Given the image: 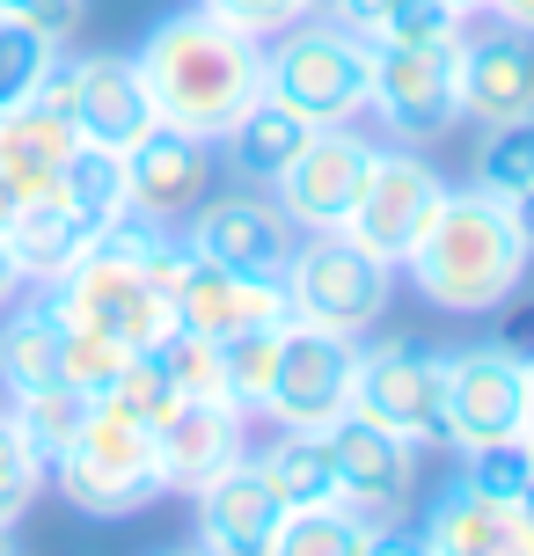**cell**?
<instances>
[{
    "mask_svg": "<svg viewBox=\"0 0 534 556\" xmlns=\"http://www.w3.org/2000/svg\"><path fill=\"white\" fill-rule=\"evenodd\" d=\"M132 66L147 81L154 125H176V132L198 139H220L264 96V37H242L234 23L205 15V8L154 23Z\"/></svg>",
    "mask_w": 534,
    "mask_h": 556,
    "instance_id": "1",
    "label": "cell"
},
{
    "mask_svg": "<svg viewBox=\"0 0 534 556\" xmlns=\"http://www.w3.org/2000/svg\"><path fill=\"white\" fill-rule=\"evenodd\" d=\"M534 235L512 198L491 191H447L418 250L403 256V271L418 278V293L447 315H491L512 301V286L527 278Z\"/></svg>",
    "mask_w": 534,
    "mask_h": 556,
    "instance_id": "2",
    "label": "cell"
},
{
    "mask_svg": "<svg viewBox=\"0 0 534 556\" xmlns=\"http://www.w3.org/2000/svg\"><path fill=\"white\" fill-rule=\"evenodd\" d=\"M66 491V505H81L96 520H125L140 505L162 498V462H154V425L132 410H117L111 395H96L81 417V432L59 446V462L44 469Z\"/></svg>",
    "mask_w": 534,
    "mask_h": 556,
    "instance_id": "3",
    "label": "cell"
},
{
    "mask_svg": "<svg viewBox=\"0 0 534 556\" xmlns=\"http://www.w3.org/2000/svg\"><path fill=\"white\" fill-rule=\"evenodd\" d=\"M264 96H279L308 125H352L373 103V45L344 23L301 15L264 52Z\"/></svg>",
    "mask_w": 534,
    "mask_h": 556,
    "instance_id": "4",
    "label": "cell"
},
{
    "mask_svg": "<svg viewBox=\"0 0 534 556\" xmlns=\"http://www.w3.org/2000/svg\"><path fill=\"white\" fill-rule=\"evenodd\" d=\"M389 271L381 256H366L352 235H308V242H293L285 256V307H293V323H315V330H338V337H359L381 323V307H389Z\"/></svg>",
    "mask_w": 534,
    "mask_h": 556,
    "instance_id": "5",
    "label": "cell"
},
{
    "mask_svg": "<svg viewBox=\"0 0 534 556\" xmlns=\"http://www.w3.org/2000/svg\"><path fill=\"white\" fill-rule=\"evenodd\" d=\"M162 293H169V315L176 330H198V337H242V330H285L293 307H285V278H242L198 256L191 242H169L162 256Z\"/></svg>",
    "mask_w": 534,
    "mask_h": 556,
    "instance_id": "6",
    "label": "cell"
},
{
    "mask_svg": "<svg viewBox=\"0 0 534 556\" xmlns=\"http://www.w3.org/2000/svg\"><path fill=\"white\" fill-rule=\"evenodd\" d=\"M322 432H330V454H338V505L366 534L403 528V505L418 491V440H403V432H389L359 410H344Z\"/></svg>",
    "mask_w": 534,
    "mask_h": 556,
    "instance_id": "7",
    "label": "cell"
},
{
    "mask_svg": "<svg viewBox=\"0 0 534 556\" xmlns=\"http://www.w3.org/2000/svg\"><path fill=\"white\" fill-rule=\"evenodd\" d=\"M440 198H447V184L432 176V162H418V154H381V147H373L366 184H359V198H352V213H344L338 235H352V242H359L366 256H381V264H403V256L418 250V235L432 227Z\"/></svg>",
    "mask_w": 534,
    "mask_h": 556,
    "instance_id": "8",
    "label": "cell"
},
{
    "mask_svg": "<svg viewBox=\"0 0 534 556\" xmlns=\"http://www.w3.org/2000/svg\"><path fill=\"white\" fill-rule=\"evenodd\" d=\"M359 389V344L338 330H315V323H285L279 330V374H271V403L264 417L279 425H338L352 410Z\"/></svg>",
    "mask_w": 534,
    "mask_h": 556,
    "instance_id": "9",
    "label": "cell"
},
{
    "mask_svg": "<svg viewBox=\"0 0 534 556\" xmlns=\"http://www.w3.org/2000/svg\"><path fill=\"white\" fill-rule=\"evenodd\" d=\"M66 125L96 147H132V139L154 125V103H147V81L132 59L96 52V59H59L52 81L37 88Z\"/></svg>",
    "mask_w": 534,
    "mask_h": 556,
    "instance_id": "10",
    "label": "cell"
},
{
    "mask_svg": "<svg viewBox=\"0 0 534 556\" xmlns=\"http://www.w3.org/2000/svg\"><path fill=\"white\" fill-rule=\"evenodd\" d=\"M352 410L389 425V432H403V440H440L447 432V366L432 359V352H418V344L359 352Z\"/></svg>",
    "mask_w": 534,
    "mask_h": 556,
    "instance_id": "11",
    "label": "cell"
},
{
    "mask_svg": "<svg viewBox=\"0 0 534 556\" xmlns=\"http://www.w3.org/2000/svg\"><path fill=\"white\" fill-rule=\"evenodd\" d=\"M366 162H373V139L366 132H344V125H315L308 147L285 162L279 176V213L308 235H338L352 198L366 184Z\"/></svg>",
    "mask_w": 534,
    "mask_h": 556,
    "instance_id": "12",
    "label": "cell"
},
{
    "mask_svg": "<svg viewBox=\"0 0 534 556\" xmlns=\"http://www.w3.org/2000/svg\"><path fill=\"white\" fill-rule=\"evenodd\" d=\"M461 45V37H454ZM454 45H373V111L403 139H440L461 117Z\"/></svg>",
    "mask_w": 534,
    "mask_h": 556,
    "instance_id": "13",
    "label": "cell"
},
{
    "mask_svg": "<svg viewBox=\"0 0 534 556\" xmlns=\"http://www.w3.org/2000/svg\"><path fill=\"white\" fill-rule=\"evenodd\" d=\"M447 432L461 454L469 446H491L520 432V403H527V359H512L506 344H469V352H447Z\"/></svg>",
    "mask_w": 534,
    "mask_h": 556,
    "instance_id": "14",
    "label": "cell"
},
{
    "mask_svg": "<svg viewBox=\"0 0 534 556\" xmlns=\"http://www.w3.org/2000/svg\"><path fill=\"white\" fill-rule=\"evenodd\" d=\"M213 191V139L176 132V125H147L125 147V205L169 227L176 213H198Z\"/></svg>",
    "mask_w": 534,
    "mask_h": 556,
    "instance_id": "15",
    "label": "cell"
},
{
    "mask_svg": "<svg viewBox=\"0 0 534 556\" xmlns=\"http://www.w3.org/2000/svg\"><path fill=\"white\" fill-rule=\"evenodd\" d=\"M293 242H301V227L285 220L279 205H264L256 191L205 198V205H198L191 250L213 256V264H227V271H242V278H279L285 256H293Z\"/></svg>",
    "mask_w": 534,
    "mask_h": 556,
    "instance_id": "16",
    "label": "cell"
},
{
    "mask_svg": "<svg viewBox=\"0 0 534 556\" xmlns=\"http://www.w3.org/2000/svg\"><path fill=\"white\" fill-rule=\"evenodd\" d=\"M454 96H461V111L476 125L527 117L534 111V45L506 23L483 29V37L461 29V45H454Z\"/></svg>",
    "mask_w": 534,
    "mask_h": 556,
    "instance_id": "17",
    "label": "cell"
},
{
    "mask_svg": "<svg viewBox=\"0 0 534 556\" xmlns=\"http://www.w3.org/2000/svg\"><path fill=\"white\" fill-rule=\"evenodd\" d=\"M242 425L250 417L234 403H198L183 395L162 425H154V462H162V491H205L213 476H227L242 462Z\"/></svg>",
    "mask_w": 534,
    "mask_h": 556,
    "instance_id": "18",
    "label": "cell"
},
{
    "mask_svg": "<svg viewBox=\"0 0 534 556\" xmlns=\"http://www.w3.org/2000/svg\"><path fill=\"white\" fill-rule=\"evenodd\" d=\"M279 520H285V505L250 454L198 491V549H213V556H264Z\"/></svg>",
    "mask_w": 534,
    "mask_h": 556,
    "instance_id": "19",
    "label": "cell"
},
{
    "mask_svg": "<svg viewBox=\"0 0 534 556\" xmlns=\"http://www.w3.org/2000/svg\"><path fill=\"white\" fill-rule=\"evenodd\" d=\"M96 235H103L96 213H81L74 198H59V191H44V198H23V213L8 220V250H15L23 278L59 286V278L96 250Z\"/></svg>",
    "mask_w": 534,
    "mask_h": 556,
    "instance_id": "20",
    "label": "cell"
},
{
    "mask_svg": "<svg viewBox=\"0 0 534 556\" xmlns=\"http://www.w3.org/2000/svg\"><path fill=\"white\" fill-rule=\"evenodd\" d=\"M432 556H534V528L512 505L483 498L469 483H447L432 498V528H424Z\"/></svg>",
    "mask_w": 534,
    "mask_h": 556,
    "instance_id": "21",
    "label": "cell"
},
{
    "mask_svg": "<svg viewBox=\"0 0 534 556\" xmlns=\"http://www.w3.org/2000/svg\"><path fill=\"white\" fill-rule=\"evenodd\" d=\"M74 147H81V132H74L44 96H29V103H15V111H0V176H8L23 198L59 191V168H66Z\"/></svg>",
    "mask_w": 534,
    "mask_h": 556,
    "instance_id": "22",
    "label": "cell"
},
{
    "mask_svg": "<svg viewBox=\"0 0 534 556\" xmlns=\"http://www.w3.org/2000/svg\"><path fill=\"white\" fill-rule=\"evenodd\" d=\"M308 132H315V125H308L301 111H285L279 96H256L250 111H242V117L220 132V139H227V168H234L242 184H279L285 162L308 147Z\"/></svg>",
    "mask_w": 534,
    "mask_h": 556,
    "instance_id": "23",
    "label": "cell"
},
{
    "mask_svg": "<svg viewBox=\"0 0 534 556\" xmlns=\"http://www.w3.org/2000/svg\"><path fill=\"white\" fill-rule=\"evenodd\" d=\"M59 344H66V323H59L52 293L29 301V307L8 301V323H0V389L8 395L52 389L59 381Z\"/></svg>",
    "mask_w": 534,
    "mask_h": 556,
    "instance_id": "24",
    "label": "cell"
},
{
    "mask_svg": "<svg viewBox=\"0 0 534 556\" xmlns=\"http://www.w3.org/2000/svg\"><path fill=\"white\" fill-rule=\"evenodd\" d=\"M256 469L271 476L279 505H338V454H330V432L315 425H285L279 440L256 454Z\"/></svg>",
    "mask_w": 534,
    "mask_h": 556,
    "instance_id": "25",
    "label": "cell"
},
{
    "mask_svg": "<svg viewBox=\"0 0 534 556\" xmlns=\"http://www.w3.org/2000/svg\"><path fill=\"white\" fill-rule=\"evenodd\" d=\"M8 417H15V432L29 440V454L52 469L59 462V446L81 432V417H88V395L81 389H66V381H52V389H29V395H8Z\"/></svg>",
    "mask_w": 534,
    "mask_h": 556,
    "instance_id": "26",
    "label": "cell"
},
{
    "mask_svg": "<svg viewBox=\"0 0 534 556\" xmlns=\"http://www.w3.org/2000/svg\"><path fill=\"white\" fill-rule=\"evenodd\" d=\"M476 191H491V198H527L534 191V111L506 117V125H483V139H476Z\"/></svg>",
    "mask_w": 534,
    "mask_h": 556,
    "instance_id": "27",
    "label": "cell"
},
{
    "mask_svg": "<svg viewBox=\"0 0 534 556\" xmlns=\"http://www.w3.org/2000/svg\"><path fill=\"white\" fill-rule=\"evenodd\" d=\"M59 198H74V205L96 213V220L132 213V205H125V147H96V139H81V147L66 154V168H59Z\"/></svg>",
    "mask_w": 534,
    "mask_h": 556,
    "instance_id": "28",
    "label": "cell"
},
{
    "mask_svg": "<svg viewBox=\"0 0 534 556\" xmlns=\"http://www.w3.org/2000/svg\"><path fill=\"white\" fill-rule=\"evenodd\" d=\"M359 549H366V528L344 505H293L264 556H359Z\"/></svg>",
    "mask_w": 534,
    "mask_h": 556,
    "instance_id": "29",
    "label": "cell"
},
{
    "mask_svg": "<svg viewBox=\"0 0 534 556\" xmlns=\"http://www.w3.org/2000/svg\"><path fill=\"white\" fill-rule=\"evenodd\" d=\"M220 366H227V403H234L242 417H264V403H271V374H279V330L220 337Z\"/></svg>",
    "mask_w": 534,
    "mask_h": 556,
    "instance_id": "30",
    "label": "cell"
},
{
    "mask_svg": "<svg viewBox=\"0 0 534 556\" xmlns=\"http://www.w3.org/2000/svg\"><path fill=\"white\" fill-rule=\"evenodd\" d=\"M52 66H59V37H44V29L8 23V15H0V111L29 103L37 88L52 81Z\"/></svg>",
    "mask_w": 534,
    "mask_h": 556,
    "instance_id": "31",
    "label": "cell"
},
{
    "mask_svg": "<svg viewBox=\"0 0 534 556\" xmlns=\"http://www.w3.org/2000/svg\"><path fill=\"white\" fill-rule=\"evenodd\" d=\"M154 359L169 366L176 395H198V403H227V366H220V344L198 330H162L154 344H147Z\"/></svg>",
    "mask_w": 534,
    "mask_h": 556,
    "instance_id": "32",
    "label": "cell"
},
{
    "mask_svg": "<svg viewBox=\"0 0 534 556\" xmlns=\"http://www.w3.org/2000/svg\"><path fill=\"white\" fill-rule=\"evenodd\" d=\"M125 359H132V352H125L117 337L66 323V344H59V381H66V389H81L88 403H96V395H111V381L125 374Z\"/></svg>",
    "mask_w": 534,
    "mask_h": 556,
    "instance_id": "33",
    "label": "cell"
},
{
    "mask_svg": "<svg viewBox=\"0 0 534 556\" xmlns=\"http://www.w3.org/2000/svg\"><path fill=\"white\" fill-rule=\"evenodd\" d=\"M527 476H534V440L527 432H506V440H491V446H469V491H483V498H498L512 505L520 491H527Z\"/></svg>",
    "mask_w": 534,
    "mask_h": 556,
    "instance_id": "34",
    "label": "cell"
},
{
    "mask_svg": "<svg viewBox=\"0 0 534 556\" xmlns=\"http://www.w3.org/2000/svg\"><path fill=\"white\" fill-rule=\"evenodd\" d=\"M454 37H461V15L447 0H389L366 29V45H454Z\"/></svg>",
    "mask_w": 534,
    "mask_h": 556,
    "instance_id": "35",
    "label": "cell"
},
{
    "mask_svg": "<svg viewBox=\"0 0 534 556\" xmlns=\"http://www.w3.org/2000/svg\"><path fill=\"white\" fill-rule=\"evenodd\" d=\"M37 491H44V462L29 454V440L15 432V417L0 410V534L37 505Z\"/></svg>",
    "mask_w": 534,
    "mask_h": 556,
    "instance_id": "36",
    "label": "cell"
},
{
    "mask_svg": "<svg viewBox=\"0 0 534 556\" xmlns=\"http://www.w3.org/2000/svg\"><path fill=\"white\" fill-rule=\"evenodd\" d=\"M111 403H117V410H132L140 425H162V417H169L183 395H176L169 366L154 359V352H132V359H125V374L111 381Z\"/></svg>",
    "mask_w": 534,
    "mask_h": 556,
    "instance_id": "37",
    "label": "cell"
},
{
    "mask_svg": "<svg viewBox=\"0 0 534 556\" xmlns=\"http://www.w3.org/2000/svg\"><path fill=\"white\" fill-rule=\"evenodd\" d=\"M198 8L234 23L242 37H279L285 23H301V0H198Z\"/></svg>",
    "mask_w": 534,
    "mask_h": 556,
    "instance_id": "38",
    "label": "cell"
},
{
    "mask_svg": "<svg viewBox=\"0 0 534 556\" xmlns=\"http://www.w3.org/2000/svg\"><path fill=\"white\" fill-rule=\"evenodd\" d=\"M0 15L8 23H29V29H44V37H74L81 29V0H0Z\"/></svg>",
    "mask_w": 534,
    "mask_h": 556,
    "instance_id": "39",
    "label": "cell"
},
{
    "mask_svg": "<svg viewBox=\"0 0 534 556\" xmlns=\"http://www.w3.org/2000/svg\"><path fill=\"white\" fill-rule=\"evenodd\" d=\"M359 556H432V549H424V534L389 528V534H366V549H359Z\"/></svg>",
    "mask_w": 534,
    "mask_h": 556,
    "instance_id": "40",
    "label": "cell"
},
{
    "mask_svg": "<svg viewBox=\"0 0 534 556\" xmlns=\"http://www.w3.org/2000/svg\"><path fill=\"white\" fill-rule=\"evenodd\" d=\"M483 8H491V15H498L506 29H520V37H534V0H483Z\"/></svg>",
    "mask_w": 534,
    "mask_h": 556,
    "instance_id": "41",
    "label": "cell"
},
{
    "mask_svg": "<svg viewBox=\"0 0 534 556\" xmlns=\"http://www.w3.org/2000/svg\"><path fill=\"white\" fill-rule=\"evenodd\" d=\"M23 286H29V278H23V264H15V250H8V235H0V307L23 301Z\"/></svg>",
    "mask_w": 534,
    "mask_h": 556,
    "instance_id": "42",
    "label": "cell"
},
{
    "mask_svg": "<svg viewBox=\"0 0 534 556\" xmlns=\"http://www.w3.org/2000/svg\"><path fill=\"white\" fill-rule=\"evenodd\" d=\"M498 344H506L512 359H534V315H520V323H506V337H498Z\"/></svg>",
    "mask_w": 534,
    "mask_h": 556,
    "instance_id": "43",
    "label": "cell"
},
{
    "mask_svg": "<svg viewBox=\"0 0 534 556\" xmlns=\"http://www.w3.org/2000/svg\"><path fill=\"white\" fill-rule=\"evenodd\" d=\"M381 8H389V0H344V15H338V23H344V29H359V37H366Z\"/></svg>",
    "mask_w": 534,
    "mask_h": 556,
    "instance_id": "44",
    "label": "cell"
},
{
    "mask_svg": "<svg viewBox=\"0 0 534 556\" xmlns=\"http://www.w3.org/2000/svg\"><path fill=\"white\" fill-rule=\"evenodd\" d=\"M15 213H23V191H15V184L0 176V235H8V220H15Z\"/></svg>",
    "mask_w": 534,
    "mask_h": 556,
    "instance_id": "45",
    "label": "cell"
},
{
    "mask_svg": "<svg viewBox=\"0 0 534 556\" xmlns=\"http://www.w3.org/2000/svg\"><path fill=\"white\" fill-rule=\"evenodd\" d=\"M301 15H322V23H338V15H344V0H301Z\"/></svg>",
    "mask_w": 534,
    "mask_h": 556,
    "instance_id": "46",
    "label": "cell"
},
{
    "mask_svg": "<svg viewBox=\"0 0 534 556\" xmlns=\"http://www.w3.org/2000/svg\"><path fill=\"white\" fill-rule=\"evenodd\" d=\"M520 432L534 440V359H527V403H520Z\"/></svg>",
    "mask_w": 534,
    "mask_h": 556,
    "instance_id": "47",
    "label": "cell"
},
{
    "mask_svg": "<svg viewBox=\"0 0 534 556\" xmlns=\"http://www.w3.org/2000/svg\"><path fill=\"white\" fill-rule=\"evenodd\" d=\"M512 513H520V520H527V528H534V476H527V491L512 498Z\"/></svg>",
    "mask_w": 534,
    "mask_h": 556,
    "instance_id": "48",
    "label": "cell"
},
{
    "mask_svg": "<svg viewBox=\"0 0 534 556\" xmlns=\"http://www.w3.org/2000/svg\"><path fill=\"white\" fill-rule=\"evenodd\" d=\"M512 205H520V220H527V235H534V191H527V198H512Z\"/></svg>",
    "mask_w": 534,
    "mask_h": 556,
    "instance_id": "49",
    "label": "cell"
},
{
    "mask_svg": "<svg viewBox=\"0 0 534 556\" xmlns=\"http://www.w3.org/2000/svg\"><path fill=\"white\" fill-rule=\"evenodd\" d=\"M447 8H454V15H476V8H483V0H447Z\"/></svg>",
    "mask_w": 534,
    "mask_h": 556,
    "instance_id": "50",
    "label": "cell"
},
{
    "mask_svg": "<svg viewBox=\"0 0 534 556\" xmlns=\"http://www.w3.org/2000/svg\"><path fill=\"white\" fill-rule=\"evenodd\" d=\"M169 556H213V549H169Z\"/></svg>",
    "mask_w": 534,
    "mask_h": 556,
    "instance_id": "51",
    "label": "cell"
},
{
    "mask_svg": "<svg viewBox=\"0 0 534 556\" xmlns=\"http://www.w3.org/2000/svg\"><path fill=\"white\" fill-rule=\"evenodd\" d=\"M0 556H8V534H0Z\"/></svg>",
    "mask_w": 534,
    "mask_h": 556,
    "instance_id": "52",
    "label": "cell"
}]
</instances>
